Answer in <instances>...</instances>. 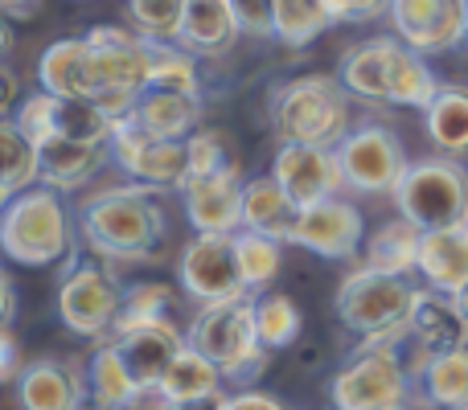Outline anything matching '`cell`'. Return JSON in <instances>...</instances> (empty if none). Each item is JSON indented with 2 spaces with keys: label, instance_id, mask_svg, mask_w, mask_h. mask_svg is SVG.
I'll return each mask as SVG.
<instances>
[{
  "label": "cell",
  "instance_id": "cell-49",
  "mask_svg": "<svg viewBox=\"0 0 468 410\" xmlns=\"http://www.w3.org/2000/svg\"><path fill=\"white\" fill-rule=\"evenodd\" d=\"M456 304H461V312L468 316V283H464V288H461V291H456Z\"/></svg>",
  "mask_w": 468,
  "mask_h": 410
},
{
  "label": "cell",
  "instance_id": "cell-4",
  "mask_svg": "<svg viewBox=\"0 0 468 410\" xmlns=\"http://www.w3.org/2000/svg\"><path fill=\"white\" fill-rule=\"evenodd\" d=\"M403 337L357 341L329 382L333 410H411L415 373L403 357Z\"/></svg>",
  "mask_w": 468,
  "mask_h": 410
},
{
  "label": "cell",
  "instance_id": "cell-26",
  "mask_svg": "<svg viewBox=\"0 0 468 410\" xmlns=\"http://www.w3.org/2000/svg\"><path fill=\"white\" fill-rule=\"evenodd\" d=\"M423 136L436 148V156L448 161H468V87L464 82H444L440 95L423 111Z\"/></svg>",
  "mask_w": 468,
  "mask_h": 410
},
{
  "label": "cell",
  "instance_id": "cell-22",
  "mask_svg": "<svg viewBox=\"0 0 468 410\" xmlns=\"http://www.w3.org/2000/svg\"><path fill=\"white\" fill-rule=\"evenodd\" d=\"M202 111H206L202 95H181V90L148 87V90H140V99H136L128 120H136L140 128L153 131V136L189 140L197 128H202Z\"/></svg>",
  "mask_w": 468,
  "mask_h": 410
},
{
  "label": "cell",
  "instance_id": "cell-2",
  "mask_svg": "<svg viewBox=\"0 0 468 410\" xmlns=\"http://www.w3.org/2000/svg\"><path fill=\"white\" fill-rule=\"evenodd\" d=\"M349 90L337 74H296L271 87L267 120L280 144H321L337 148L354 131Z\"/></svg>",
  "mask_w": 468,
  "mask_h": 410
},
{
  "label": "cell",
  "instance_id": "cell-33",
  "mask_svg": "<svg viewBox=\"0 0 468 410\" xmlns=\"http://www.w3.org/2000/svg\"><path fill=\"white\" fill-rule=\"evenodd\" d=\"M115 128H120V123H115L99 103H90V99H58L54 103V136L112 148Z\"/></svg>",
  "mask_w": 468,
  "mask_h": 410
},
{
  "label": "cell",
  "instance_id": "cell-41",
  "mask_svg": "<svg viewBox=\"0 0 468 410\" xmlns=\"http://www.w3.org/2000/svg\"><path fill=\"white\" fill-rule=\"evenodd\" d=\"M329 16L337 25H366L390 13V0H324Z\"/></svg>",
  "mask_w": 468,
  "mask_h": 410
},
{
  "label": "cell",
  "instance_id": "cell-18",
  "mask_svg": "<svg viewBox=\"0 0 468 410\" xmlns=\"http://www.w3.org/2000/svg\"><path fill=\"white\" fill-rule=\"evenodd\" d=\"M112 341H115L123 365H128V373L140 382L144 394H156V386L165 382L169 365L177 362V353L189 345V337L173 321L169 324H153V329L120 332V337H112Z\"/></svg>",
  "mask_w": 468,
  "mask_h": 410
},
{
  "label": "cell",
  "instance_id": "cell-12",
  "mask_svg": "<svg viewBox=\"0 0 468 410\" xmlns=\"http://www.w3.org/2000/svg\"><path fill=\"white\" fill-rule=\"evenodd\" d=\"M395 37L420 49L423 58L452 54L468 41V0H390Z\"/></svg>",
  "mask_w": 468,
  "mask_h": 410
},
{
  "label": "cell",
  "instance_id": "cell-40",
  "mask_svg": "<svg viewBox=\"0 0 468 410\" xmlns=\"http://www.w3.org/2000/svg\"><path fill=\"white\" fill-rule=\"evenodd\" d=\"M54 103H58V95H49V90L37 87V90H29L13 111H8V120H13L16 128H21L25 136L41 148L49 136H54Z\"/></svg>",
  "mask_w": 468,
  "mask_h": 410
},
{
  "label": "cell",
  "instance_id": "cell-35",
  "mask_svg": "<svg viewBox=\"0 0 468 410\" xmlns=\"http://www.w3.org/2000/svg\"><path fill=\"white\" fill-rule=\"evenodd\" d=\"M283 247L288 242L267 238V234H255V230L234 234V250H239V267H242V279H247L250 296H263L275 283V275L283 267Z\"/></svg>",
  "mask_w": 468,
  "mask_h": 410
},
{
  "label": "cell",
  "instance_id": "cell-43",
  "mask_svg": "<svg viewBox=\"0 0 468 410\" xmlns=\"http://www.w3.org/2000/svg\"><path fill=\"white\" fill-rule=\"evenodd\" d=\"M25 365L29 362L21 357V345H16L13 324H5V332H0V382H5V386H16V378H21Z\"/></svg>",
  "mask_w": 468,
  "mask_h": 410
},
{
  "label": "cell",
  "instance_id": "cell-23",
  "mask_svg": "<svg viewBox=\"0 0 468 410\" xmlns=\"http://www.w3.org/2000/svg\"><path fill=\"white\" fill-rule=\"evenodd\" d=\"M239 37L242 25L234 13V0H189L177 46H186L197 58H222Z\"/></svg>",
  "mask_w": 468,
  "mask_h": 410
},
{
  "label": "cell",
  "instance_id": "cell-3",
  "mask_svg": "<svg viewBox=\"0 0 468 410\" xmlns=\"http://www.w3.org/2000/svg\"><path fill=\"white\" fill-rule=\"evenodd\" d=\"M74 234H79V214H70L62 194L49 185L8 197L0 214V247L21 267L70 263Z\"/></svg>",
  "mask_w": 468,
  "mask_h": 410
},
{
  "label": "cell",
  "instance_id": "cell-37",
  "mask_svg": "<svg viewBox=\"0 0 468 410\" xmlns=\"http://www.w3.org/2000/svg\"><path fill=\"white\" fill-rule=\"evenodd\" d=\"M148 87L181 90V95H202V74H197V54H189L177 41H156L153 54V79Z\"/></svg>",
  "mask_w": 468,
  "mask_h": 410
},
{
  "label": "cell",
  "instance_id": "cell-34",
  "mask_svg": "<svg viewBox=\"0 0 468 410\" xmlns=\"http://www.w3.org/2000/svg\"><path fill=\"white\" fill-rule=\"evenodd\" d=\"M275 13V41L292 49H304L321 37L329 25H337L324 8V0H271Z\"/></svg>",
  "mask_w": 468,
  "mask_h": 410
},
{
  "label": "cell",
  "instance_id": "cell-25",
  "mask_svg": "<svg viewBox=\"0 0 468 410\" xmlns=\"http://www.w3.org/2000/svg\"><path fill=\"white\" fill-rule=\"evenodd\" d=\"M296 217H300V205L283 194V185L271 173L267 177H247V185H242V230L267 234V238H280L292 247Z\"/></svg>",
  "mask_w": 468,
  "mask_h": 410
},
{
  "label": "cell",
  "instance_id": "cell-42",
  "mask_svg": "<svg viewBox=\"0 0 468 410\" xmlns=\"http://www.w3.org/2000/svg\"><path fill=\"white\" fill-rule=\"evenodd\" d=\"M234 13H239V25L247 37H275V13L271 0H234Z\"/></svg>",
  "mask_w": 468,
  "mask_h": 410
},
{
  "label": "cell",
  "instance_id": "cell-1",
  "mask_svg": "<svg viewBox=\"0 0 468 410\" xmlns=\"http://www.w3.org/2000/svg\"><path fill=\"white\" fill-rule=\"evenodd\" d=\"M74 214H79L82 247L112 267L153 263L169 238V214L156 189L144 185H112L87 194Z\"/></svg>",
  "mask_w": 468,
  "mask_h": 410
},
{
  "label": "cell",
  "instance_id": "cell-29",
  "mask_svg": "<svg viewBox=\"0 0 468 410\" xmlns=\"http://www.w3.org/2000/svg\"><path fill=\"white\" fill-rule=\"evenodd\" d=\"M420 242H423V230L399 214L366 238L362 267H374V271H387V275H415V267H420Z\"/></svg>",
  "mask_w": 468,
  "mask_h": 410
},
{
  "label": "cell",
  "instance_id": "cell-36",
  "mask_svg": "<svg viewBox=\"0 0 468 410\" xmlns=\"http://www.w3.org/2000/svg\"><path fill=\"white\" fill-rule=\"evenodd\" d=\"M173 321V288L169 283H132L123 291V308H120V321H115V332H132V329H153V324H169Z\"/></svg>",
  "mask_w": 468,
  "mask_h": 410
},
{
  "label": "cell",
  "instance_id": "cell-31",
  "mask_svg": "<svg viewBox=\"0 0 468 410\" xmlns=\"http://www.w3.org/2000/svg\"><path fill=\"white\" fill-rule=\"evenodd\" d=\"M0 156H5V181H0V197L5 202L41 185V148L8 115L0 120Z\"/></svg>",
  "mask_w": 468,
  "mask_h": 410
},
{
  "label": "cell",
  "instance_id": "cell-20",
  "mask_svg": "<svg viewBox=\"0 0 468 410\" xmlns=\"http://www.w3.org/2000/svg\"><path fill=\"white\" fill-rule=\"evenodd\" d=\"M112 161V148L103 144H82V140L49 136L41 144V185L58 189V194H79L99 177V169Z\"/></svg>",
  "mask_w": 468,
  "mask_h": 410
},
{
  "label": "cell",
  "instance_id": "cell-27",
  "mask_svg": "<svg viewBox=\"0 0 468 410\" xmlns=\"http://www.w3.org/2000/svg\"><path fill=\"white\" fill-rule=\"evenodd\" d=\"M82 373H87V394L99 398V403H107V406L140 410L144 398H153V394H144L140 382L128 373V365H123V357H120V349H115L112 337L99 341V345L82 357Z\"/></svg>",
  "mask_w": 468,
  "mask_h": 410
},
{
  "label": "cell",
  "instance_id": "cell-44",
  "mask_svg": "<svg viewBox=\"0 0 468 410\" xmlns=\"http://www.w3.org/2000/svg\"><path fill=\"white\" fill-rule=\"evenodd\" d=\"M222 410H288V406L275 394H263V390H234V394H227Z\"/></svg>",
  "mask_w": 468,
  "mask_h": 410
},
{
  "label": "cell",
  "instance_id": "cell-46",
  "mask_svg": "<svg viewBox=\"0 0 468 410\" xmlns=\"http://www.w3.org/2000/svg\"><path fill=\"white\" fill-rule=\"evenodd\" d=\"M222 403H227V394L222 398H202V403H156V410H222Z\"/></svg>",
  "mask_w": 468,
  "mask_h": 410
},
{
  "label": "cell",
  "instance_id": "cell-21",
  "mask_svg": "<svg viewBox=\"0 0 468 410\" xmlns=\"http://www.w3.org/2000/svg\"><path fill=\"white\" fill-rule=\"evenodd\" d=\"M415 275L431 291H456L468 283V226H448V230H423L420 242V267Z\"/></svg>",
  "mask_w": 468,
  "mask_h": 410
},
{
  "label": "cell",
  "instance_id": "cell-30",
  "mask_svg": "<svg viewBox=\"0 0 468 410\" xmlns=\"http://www.w3.org/2000/svg\"><path fill=\"white\" fill-rule=\"evenodd\" d=\"M415 390H420V403L431 410L468 406V345L456 349V353L431 357V362L415 373Z\"/></svg>",
  "mask_w": 468,
  "mask_h": 410
},
{
  "label": "cell",
  "instance_id": "cell-47",
  "mask_svg": "<svg viewBox=\"0 0 468 410\" xmlns=\"http://www.w3.org/2000/svg\"><path fill=\"white\" fill-rule=\"evenodd\" d=\"M0 291H5V324H13L16 321V288L8 275H0Z\"/></svg>",
  "mask_w": 468,
  "mask_h": 410
},
{
  "label": "cell",
  "instance_id": "cell-16",
  "mask_svg": "<svg viewBox=\"0 0 468 410\" xmlns=\"http://www.w3.org/2000/svg\"><path fill=\"white\" fill-rule=\"evenodd\" d=\"M242 169L189 177L181 185V205L194 234H239L242 230Z\"/></svg>",
  "mask_w": 468,
  "mask_h": 410
},
{
  "label": "cell",
  "instance_id": "cell-45",
  "mask_svg": "<svg viewBox=\"0 0 468 410\" xmlns=\"http://www.w3.org/2000/svg\"><path fill=\"white\" fill-rule=\"evenodd\" d=\"M0 8H5L8 21H29V16L41 8V0H0Z\"/></svg>",
  "mask_w": 468,
  "mask_h": 410
},
{
  "label": "cell",
  "instance_id": "cell-5",
  "mask_svg": "<svg viewBox=\"0 0 468 410\" xmlns=\"http://www.w3.org/2000/svg\"><path fill=\"white\" fill-rule=\"evenodd\" d=\"M186 337L197 353H206L218 365L234 390H255V382L263 378L267 362H271V349L259 341L255 329V296L197 308Z\"/></svg>",
  "mask_w": 468,
  "mask_h": 410
},
{
  "label": "cell",
  "instance_id": "cell-8",
  "mask_svg": "<svg viewBox=\"0 0 468 410\" xmlns=\"http://www.w3.org/2000/svg\"><path fill=\"white\" fill-rule=\"evenodd\" d=\"M123 283L103 258H70L58 283V316L74 337L107 341L123 308Z\"/></svg>",
  "mask_w": 468,
  "mask_h": 410
},
{
  "label": "cell",
  "instance_id": "cell-50",
  "mask_svg": "<svg viewBox=\"0 0 468 410\" xmlns=\"http://www.w3.org/2000/svg\"><path fill=\"white\" fill-rule=\"evenodd\" d=\"M461 410H468V406H461Z\"/></svg>",
  "mask_w": 468,
  "mask_h": 410
},
{
  "label": "cell",
  "instance_id": "cell-48",
  "mask_svg": "<svg viewBox=\"0 0 468 410\" xmlns=\"http://www.w3.org/2000/svg\"><path fill=\"white\" fill-rule=\"evenodd\" d=\"M79 410H120V406H107V403H99V398H90V394H87Z\"/></svg>",
  "mask_w": 468,
  "mask_h": 410
},
{
  "label": "cell",
  "instance_id": "cell-24",
  "mask_svg": "<svg viewBox=\"0 0 468 410\" xmlns=\"http://www.w3.org/2000/svg\"><path fill=\"white\" fill-rule=\"evenodd\" d=\"M37 87L58 99H95L87 37H58L37 58Z\"/></svg>",
  "mask_w": 468,
  "mask_h": 410
},
{
  "label": "cell",
  "instance_id": "cell-13",
  "mask_svg": "<svg viewBox=\"0 0 468 410\" xmlns=\"http://www.w3.org/2000/svg\"><path fill=\"white\" fill-rule=\"evenodd\" d=\"M271 177L280 181L283 194L300 209L349 194L337 148H321V144H280V152L271 161Z\"/></svg>",
  "mask_w": 468,
  "mask_h": 410
},
{
  "label": "cell",
  "instance_id": "cell-14",
  "mask_svg": "<svg viewBox=\"0 0 468 410\" xmlns=\"http://www.w3.org/2000/svg\"><path fill=\"white\" fill-rule=\"evenodd\" d=\"M292 247H304L321 258H354L366 247V217L349 197H329V202H316L308 209H300L296 217V234H292Z\"/></svg>",
  "mask_w": 468,
  "mask_h": 410
},
{
  "label": "cell",
  "instance_id": "cell-15",
  "mask_svg": "<svg viewBox=\"0 0 468 410\" xmlns=\"http://www.w3.org/2000/svg\"><path fill=\"white\" fill-rule=\"evenodd\" d=\"M403 341L415 349L411 373H420L431 357L456 353V349L468 345V316L461 312L456 296L420 288V300H415V312H411V324H407Z\"/></svg>",
  "mask_w": 468,
  "mask_h": 410
},
{
  "label": "cell",
  "instance_id": "cell-39",
  "mask_svg": "<svg viewBox=\"0 0 468 410\" xmlns=\"http://www.w3.org/2000/svg\"><path fill=\"white\" fill-rule=\"evenodd\" d=\"M189 148V177H210V173H227L242 169L239 152H234V140L222 128H197L186 140Z\"/></svg>",
  "mask_w": 468,
  "mask_h": 410
},
{
  "label": "cell",
  "instance_id": "cell-17",
  "mask_svg": "<svg viewBox=\"0 0 468 410\" xmlns=\"http://www.w3.org/2000/svg\"><path fill=\"white\" fill-rule=\"evenodd\" d=\"M21 410H79L87 398V373L82 362L62 357H33L13 386Z\"/></svg>",
  "mask_w": 468,
  "mask_h": 410
},
{
  "label": "cell",
  "instance_id": "cell-28",
  "mask_svg": "<svg viewBox=\"0 0 468 410\" xmlns=\"http://www.w3.org/2000/svg\"><path fill=\"white\" fill-rule=\"evenodd\" d=\"M230 382L222 378V370L206 353H197L194 345H186L177 353V362L169 365L165 382L156 386V403H202V398H222L230 394Z\"/></svg>",
  "mask_w": 468,
  "mask_h": 410
},
{
  "label": "cell",
  "instance_id": "cell-32",
  "mask_svg": "<svg viewBox=\"0 0 468 410\" xmlns=\"http://www.w3.org/2000/svg\"><path fill=\"white\" fill-rule=\"evenodd\" d=\"M255 329H259V341H263L271 353H280V349H292L300 341V332H304V312H300V304L292 296H283V291H263V296H255Z\"/></svg>",
  "mask_w": 468,
  "mask_h": 410
},
{
  "label": "cell",
  "instance_id": "cell-7",
  "mask_svg": "<svg viewBox=\"0 0 468 410\" xmlns=\"http://www.w3.org/2000/svg\"><path fill=\"white\" fill-rule=\"evenodd\" d=\"M395 209L420 230L468 226V169L448 156L411 161L403 185L395 189Z\"/></svg>",
  "mask_w": 468,
  "mask_h": 410
},
{
  "label": "cell",
  "instance_id": "cell-19",
  "mask_svg": "<svg viewBox=\"0 0 468 410\" xmlns=\"http://www.w3.org/2000/svg\"><path fill=\"white\" fill-rule=\"evenodd\" d=\"M395 46L399 37H370L357 41L341 54L337 62V79L357 103H378L390 107V66H395Z\"/></svg>",
  "mask_w": 468,
  "mask_h": 410
},
{
  "label": "cell",
  "instance_id": "cell-6",
  "mask_svg": "<svg viewBox=\"0 0 468 410\" xmlns=\"http://www.w3.org/2000/svg\"><path fill=\"white\" fill-rule=\"evenodd\" d=\"M415 300H420V288L411 283V275L357 267L341 279L337 296H333V312L357 341H387L407 332Z\"/></svg>",
  "mask_w": 468,
  "mask_h": 410
},
{
  "label": "cell",
  "instance_id": "cell-38",
  "mask_svg": "<svg viewBox=\"0 0 468 410\" xmlns=\"http://www.w3.org/2000/svg\"><path fill=\"white\" fill-rule=\"evenodd\" d=\"M186 8L189 0H128L132 29L144 33L148 41H177Z\"/></svg>",
  "mask_w": 468,
  "mask_h": 410
},
{
  "label": "cell",
  "instance_id": "cell-9",
  "mask_svg": "<svg viewBox=\"0 0 468 410\" xmlns=\"http://www.w3.org/2000/svg\"><path fill=\"white\" fill-rule=\"evenodd\" d=\"M337 161L349 194L357 197H395L411 169L403 140L387 123H354V131L337 144Z\"/></svg>",
  "mask_w": 468,
  "mask_h": 410
},
{
  "label": "cell",
  "instance_id": "cell-10",
  "mask_svg": "<svg viewBox=\"0 0 468 410\" xmlns=\"http://www.w3.org/2000/svg\"><path fill=\"white\" fill-rule=\"evenodd\" d=\"M112 164L132 181V185L144 189H177L189 181V148L186 140H165L144 131L136 120H120L112 136Z\"/></svg>",
  "mask_w": 468,
  "mask_h": 410
},
{
  "label": "cell",
  "instance_id": "cell-51",
  "mask_svg": "<svg viewBox=\"0 0 468 410\" xmlns=\"http://www.w3.org/2000/svg\"><path fill=\"white\" fill-rule=\"evenodd\" d=\"M329 410H333V406H329Z\"/></svg>",
  "mask_w": 468,
  "mask_h": 410
},
{
  "label": "cell",
  "instance_id": "cell-11",
  "mask_svg": "<svg viewBox=\"0 0 468 410\" xmlns=\"http://www.w3.org/2000/svg\"><path fill=\"white\" fill-rule=\"evenodd\" d=\"M177 279L197 308L250 296L239 267V250H234V234H194L177 258Z\"/></svg>",
  "mask_w": 468,
  "mask_h": 410
}]
</instances>
